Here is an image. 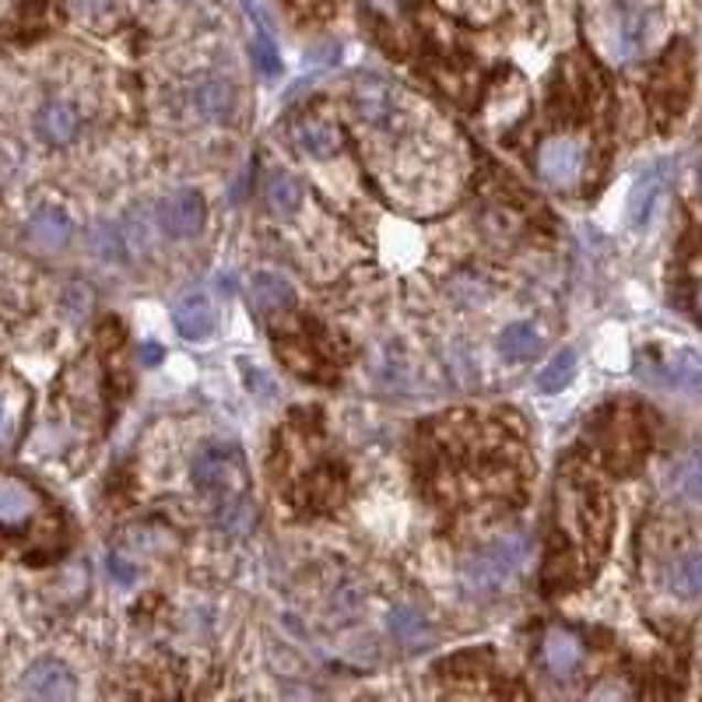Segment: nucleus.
I'll list each match as a JSON object with an SVG mask.
<instances>
[{"instance_id":"23","label":"nucleus","mask_w":702,"mask_h":702,"mask_svg":"<svg viewBox=\"0 0 702 702\" xmlns=\"http://www.w3.org/2000/svg\"><path fill=\"white\" fill-rule=\"evenodd\" d=\"M499 352L506 358H514V363H527V358H534L541 352V334L534 324H509L503 334H499Z\"/></svg>"},{"instance_id":"35","label":"nucleus","mask_w":702,"mask_h":702,"mask_svg":"<svg viewBox=\"0 0 702 702\" xmlns=\"http://www.w3.org/2000/svg\"><path fill=\"white\" fill-rule=\"evenodd\" d=\"M366 4L376 11V14H401V8H404V0H366Z\"/></svg>"},{"instance_id":"19","label":"nucleus","mask_w":702,"mask_h":702,"mask_svg":"<svg viewBox=\"0 0 702 702\" xmlns=\"http://www.w3.org/2000/svg\"><path fill=\"white\" fill-rule=\"evenodd\" d=\"M668 591L674 597L699 601L702 597V548H692L681 559L671 562L668 569Z\"/></svg>"},{"instance_id":"3","label":"nucleus","mask_w":702,"mask_h":702,"mask_svg":"<svg viewBox=\"0 0 702 702\" xmlns=\"http://www.w3.org/2000/svg\"><path fill=\"white\" fill-rule=\"evenodd\" d=\"M194 485L204 492V496H212L218 503L225 499H239L242 496V485H246V471L236 450H225V446H204L197 457H194Z\"/></svg>"},{"instance_id":"25","label":"nucleus","mask_w":702,"mask_h":702,"mask_svg":"<svg viewBox=\"0 0 702 702\" xmlns=\"http://www.w3.org/2000/svg\"><path fill=\"white\" fill-rule=\"evenodd\" d=\"M650 40V22L642 11H625L622 25H618V40H615V53L622 61H633V56L642 50V43Z\"/></svg>"},{"instance_id":"31","label":"nucleus","mask_w":702,"mask_h":702,"mask_svg":"<svg viewBox=\"0 0 702 702\" xmlns=\"http://www.w3.org/2000/svg\"><path fill=\"white\" fill-rule=\"evenodd\" d=\"M591 702H633V685L625 678H608L594 689Z\"/></svg>"},{"instance_id":"1","label":"nucleus","mask_w":702,"mask_h":702,"mask_svg":"<svg viewBox=\"0 0 702 702\" xmlns=\"http://www.w3.org/2000/svg\"><path fill=\"white\" fill-rule=\"evenodd\" d=\"M559 527L573 544L601 548L612 527V506L594 485L586 482H559Z\"/></svg>"},{"instance_id":"20","label":"nucleus","mask_w":702,"mask_h":702,"mask_svg":"<svg viewBox=\"0 0 702 702\" xmlns=\"http://www.w3.org/2000/svg\"><path fill=\"white\" fill-rule=\"evenodd\" d=\"M212 520H215L218 534H225V538H246L253 530V523H257V506L246 499V496L225 499V503L215 506V517Z\"/></svg>"},{"instance_id":"30","label":"nucleus","mask_w":702,"mask_h":702,"mask_svg":"<svg viewBox=\"0 0 702 702\" xmlns=\"http://www.w3.org/2000/svg\"><path fill=\"white\" fill-rule=\"evenodd\" d=\"M127 229L123 239H127V250H144L148 239H151V215L144 212V207H134V212L127 215Z\"/></svg>"},{"instance_id":"39","label":"nucleus","mask_w":702,"mask_h":702,"mask_svg":"<svg viewBox=\"0 0 702 702\" xmlns=\"http://www.w3.org/2000/svg\"><path fill=\"white\" fill-rule=\"evenodd\" d=\"M699 194H702V165H699Z\"/></svg>"},{"instance_id":"12","label":"nucleus","mask_w":702,"mask_h":702,"mask_svg":"<svg viewBox=\"0 0 702 702\" xmlns=\"http://www.w3.org/2000/svg\"><path fill=\"white\" fill-rule=\"evenodd\" d=\"M190 109L197 112L204 123H222L233 117L236 109V91L222 78H204L190 88Z\"/></svg>"},{"instance_id":"18","label":"nucleus","mask_w":702,"mask_h":702,"mask_svg":"<svg viewBox=\"0 0 702 702\" xmlns=\"http://www.w3.org/2000/svg\"><path fill=\"white\" fill-rule=\"evenodd\" d=\"M660 190H663V176L660 169L657 173H647L636 186H633V197H629V212H625V218H629V229L633 233H642L650 225L654 212H657V201H660Z\"/></svg>"},{"instance_id":"15","label":"nucleus","mask_w":702,"mask_h":702,"mask_svg":"<svg viewBox=\"0 0 702 702\" xmlns=\"http://www.w3.org/2000/svg\"><path fill=\"white\" fill-rule=\"evenodd\" d=\"M250 306L260 316H278V313H289L295 306V289L281 274L271 271H260L250 281Z\"/></svg>"},{"instance_id":"16","label":"nucleus","mask_w":702,"mask_h":702,"mask_svg":"<svg viewBox=\"0 0 702 702\" xmlns=\"http://www.w3.org/2000/svg\"><path fill=\"white\" fill-rule=\"evenodd\" d=\"M78 127H82L78 109H74L71 102H61V99L46 102L40 109V117H35V130H40V138L53 148L71 144L74 138H78Z\"/></svg>"},{"instance_id":"38","label":"nucleus","mask_w":702,"mask_h":702,"mask_svg":"<svg viewBox=\"0 0 702 702\" xmlns=\"http://www.w3.org/2000/svg\"><path fill=\"white\" fill-rule=\"evenodd\" d=\"M692 302H695V313H699V320H702V271H699V278H695V289H692Z\"/></svg>"},{"instance_id":"9","label":"nucleus","mask_w":702,"mask_h":702,"mask_svg":"<svg viewBox=\"0 0 702 702\" xmlns=\"http://www.w3.org/2000/svg\"><path fill=\"white\" fill-rule=\"evenodd\" d=\"M22 692L32 702H71L74 695V678L61 660H40L32 663L22 678Z\"/></svg>"},{"instance_id":"14","label":"nucleus","mask_w":702,"mask_h":702,"mask_svg":"<svg viewBox=\"0 0 702 702\" xmlns=\"http://www.w3.org/2000/svg\"><path fill=\"white\" fill-rule=\"evenodd\" d=\"M29 401H32L29 387L18 376H8L4 379V401H0V408H4V414H0V440H4L8 453L18 446V435H22V429L29 422Z\"/></svg>"},{"instance_id":"2","label":"nucleus","mask_w":702,"mask_h":702,"mask_svg":"<svg viewBox=\"0 0 702 702\" xmlns=\"http://www.w3.org/2000/svg\"><path fill=\"white\" fill-rule=\"evenodd\" d=\"M527 559V541L517 534H506L499 541H492L482 552H474L464 569H461V583L471 597H488L499 594L503 586H509L517 580L520 565Z\"/></svg>"},{"instance_id":"26","label":"nucleus","mask_w":702,"mask_h":702,"mask_svg":"<svg viewBox=\"0 0 702 702\" xmlns=\"http://www.w3.org/2000/svg\"><path fill=\"white\" fill-rule=\"evenodd\" d=\"M263 201H268V207L274 215H292L302 204V186L289 173H274L268 180V186H263Z\"/></svg>"},{"instance_id":"21","label":"nucleus","mask_w":702,"mask_h":702,"mask_svg":"<svg viewBox=\"0 0 702 702\" xmlns=\"http://www.w3.org/2000/svg\"><path fill=\"white\" fill-rule=\"evenodd\" d=\"M390 636L401 642L404 650H422L432 642V625L414 608H393L390 612Z\"/></svg>"},{"instance_id":"4","label":"nucleus","mask_w":702,"mask_h":702,"mask_svg":"<svg viewBox=\"0 0 702 702\" xmlns=\"http://www.w3.org/2000/svg\"><path fill=\"white\" fill-rule=\"evenodd\" d=\"M586 169V144L573 134H552L538 148V176L552 190H573Z\"/></svg>"},{"instance_id":"6","label":"nucleus","mask_w":702,"mask_h":702,"mask_svg":"<svg viewBox=\"0 0 702 702\" xmlns=\"http://www.w3.org/2000/svg\"><path fill=\"white\" fill-rule=\"evenodd\" d=\"M43 514V496L35 492V485H29L18 474H8L4 485H0V523L14 538L18 530L29 527L35 517Z\"/></svg>"},{"instance_id":"24","label":"nucleus","mask_w":702,"mask_h":702,"mask_svg":"<svg viewBox=\"0 0 702 702\" xmlns=\"http://www.w3.org/2000/svg\"><path fill=\"white\" fill-rule=\"evenodd\" d=\"M660 372H663V384H671V387H685V390L702 387V358L692 352H678L671 358H663Z\"/></svg>"},{"instance_id":"5","label":"nucleus","mask_w":702,"mask_h":702,"mask_svg":"<svg viewBox=\"0 0 702 702\" xmlns=\"http://www.w3.org/2000/svg\"><path fill=\"white\" fill-rule=\"evenodd\" d=\"M352 102H355L358 120H363L366 127L390 130L393 120H397V91L384 78H376V74H366V78L355 82Z\"/></svg>"},{"instance_id":"11","label":"nucleus","mask_w":702,"mask_h":702,"mask_svg":"<svg viewBox=\"0 0 702 702\" xmlns=\"http://www.w3.org/2000/svg\"><path fill=\"white\" fill-rule=\"evenodd\" d=\"M292 141L310 159H334L341 151V130L324 117H299L292 123Z\"/></svg>"},{"instance_id":"10","label":"nucleus","mask_w":702,"mask_h":702,"mask_svg":"<svg viewBox=\"0 0 702 702\" xmlns=\"http://www.w3.org/2000/svg\"><path fill=\"white\" fill-rule=\"evenodd\" d=\"M541 660H544V671L565 681L573 678L576 668L583 663V642L573 629H562V625H552V629L544 633L541 639Z\"/></svg>"},{"instance_id":"8","label":"nucleus","mask_w":702,"mask_h":702,"mask_svg":"<svg viewBox=\"0 0 702 702\" xmlns=\"http://www.w3.org/2000/svg\"><path fill=\"white\" fill-rule=\"evenodd\" d=\"M689 82H692V71H689V53L685 50H674L668 61H663L654 74V102L663 112H678L689 99Z\"/></svg>"},{"instance_id":"28","label":"nucleus","mask_w":702,"mask_h":702,"mask_svg":"<svg viewBox=\"0 0 702 702\" xmlns=\"http://www.w3.org/2000/svg\"><path fill=\"white\" fill-rule=\"evenodd\" d=\"M253 64L263 78H278L281 74V53L274 46L271 29H253Z\"/></svg>"},{"instance_id":"17","label":"nucleus","mask_w":702,"mask_h":702,"mask_svg":"<svg viewBox=\"0 0 702 702\" xmlns=\"http://www.w3.org/2000/svg\"><path fill=\"white\" fill-rule=\"evenodd\" d=\"M173 324L186 341H201L215 331V306L204 292H190L180 299V306L173 313Z\"/></svg>"},{"instance_id":"34","label":"nucleus","mask_w":702,"mask_h":702,"mask_svg":"<svg viewBox=\"0 0 702 702\" xmlns=\"http://www.w3.org/2000/svg\"><path fill=\"white\" fill-rule=\"evenodd\" d=\"M74 8H78V14H85V18H102V14H109L112 0H74Z\"/></svg>"},{"instance_id":"29","label":"nucleus","mask_w":702,"mask_h":702,"mask_svg":"<svg viewBox=\"0 0 702 702\" xmlns=\"http://www.w3.org/2000/svg\"><path fill=\"white\" fill-rule=\"evenodd\" d=\"M91 250L99 253L102 260H120L127 253V239L120 229H109V225H99V229L91 233Z\"/></svg>"},{"instance_id":"33","label":"nucleus","mask_w":702,"mask_h":702,"mask_svg":"<svg viewBox=\"0 0 702 702\" xmlns=\"http://www.w3.org/2000/svg\"><path fill=\"white\" fill-rule=\"evenodd\" d=\"M109 576H112V580H117L120 586H130V583H134V580H138V569H134V565H130L127 559H120V555H112V559H109Z\"/></svg>"},{"instance_id":"37","label":"nucleus","mask_w":702,"mask_h":702,"mask_svg":"<svg viewBox=\"0 0 702 702\" xmlns=\"http://www.w3.org/2000/svg\"><path fill=\"white\" fill-rule=\"evenodd\" d=\"M159 358H162V348L159 345H141V363L144 366H155Z\"/></svg>"},{"instance_id":"22","label":"nucleus","mask_w":702,"mask_h":702,"mask_svg":"<svg viewBox=\"0 0 702 702\" xmlns=\"http://www.w3.org/2000/svg\"><path fill=\"white\" fill-rule=\"evenodd\" d=\"M671 485L674 492L685 503L692 506H702V446L699 450H689L685 457H681L671 471Z\"/></svg>"},{"instance_id":"36","label":"nucleus","mask_w":702,"mask_h":702,"mask_svg":"<svg viewBox=\"0 0 702 702\" xmlns=\"http://www.w3.org/2000/svg\"><path fill=\"white\" fill-rule=\"evenodd\" d=\"M299 11H310V14H324L331 8V0H292Z\"/></svg>"},{"instance_id":"13","label":"nucleus","mask_w":702,"mask_h":702,"mask_svg":"<svg viewBox=\"0 0 702 702\" xmlns=\"http://www.w3.org/2000/svg\"><path fill=\"white\" fill-rule=\"evenodd\" d=\"M25 236H29L32 246H40L43 253H56L71 242L74 225L61 207H40V212H32V218L25 225Z\"/></svg>"},{"instance_id":"27","label":"nucleus","mask_w":702,"mask_h":702,"mask_svg":"<svg viewBox=\"0 0 702 702\" xmlns=\"http://www.w3.org/2000/svg\"><path fill=\"white\" fill-rule=\"evenodd\" d=\"M573 376H576V352H559L552 363H548L538 376V387L544 393H562L569 384H573Z\"/></svg>"},{"instance_id":"7","label":"nucleus","mask_w":702,"mask_h":702,"mask_svg":"<svg viewBox=\"0 0 702 702\" xmlns=\"http://www.w3.org/2000/svg\"><path fill=\"white\" fill-rule=\"evenodd\" d=\"M162 233L173 239H194L204 225V201L197 190H176L169 194L159 207Z\"/></svg>"},{"instance_id":"32","label":"nucleus","mask_w":702,"mask_h":702,"mask_svg":"<svg viewBox=\"0 0 702 702\" xmlns=\"http://www.w3.org/2000/svg\"><path fill=\"white\" fill-rule=\"evenodd\" d=\"M64 310L71 313V320H78L91 310V292L85 289V284H71L67 295H64Z\"/></svg>"}]
</instances>
